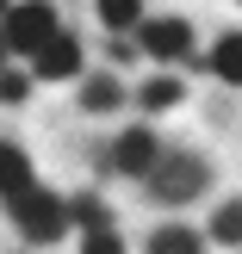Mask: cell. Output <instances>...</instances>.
I'll return each mask as SVG.
<instances>
[{
    "instance_id": "e0dca14e",
    "label": "cell",
    "mask_w": 242,
    "mask_h": 254,
    "mask_svg": "<svg viewBox=\"0 0 242 254\" xmlns=\"http://www.w3.org/2000/svg\"><path fill=\"white\" fill-rule=\"evenodd\" d=\"M0 68H6V37H0Z\"/></svg>"
},
{
    "instance_id": "7a4b0ae2",
    "label": "cell",
    "mask_w": 242,
    "mask_h": 254,
    "mask_svg": "<svg viewBox=\"0 0 242 254\" xmlns=\"http://www.w3.org/2000/svg\"><path fill=\"white\" fill-rule=\"evenodd\" d=\"M143 186H149V198L156 205H186V198H199L211 186V168H205V155H186V149H161L156 155V168L143 174Z\"/></svg>"
},
{
    "instance_id": "5b68a950",
    "label": "cell",
    "mask_w": 242,
    "mask_h": 254,
    "mask_svg": "<svg viewBox=\"0 0 242 254\" xmlns=\"http://www.w3.org/2000/svg\"><path fill=\"white\" fill-rule=\"evenodd\" d=\"M137 50L156 62H193V25L186 19H137Z\"/></svg>"
},
{
    "instance_id": "9c48e42d",
    "label": "cell",
    "mask_w": 242,
    "mask_h": 254,
    "mask_svg": "<svg viewBox=\"0 0 242 254\" xmlns=\"http://www.w3.org/2000/svg\"><path fill=\"white\" fill-rule=\"evenodd\" d=\"M37 174H31V155H25L19 143H0V198H12V192H25Z\"/></svg>"
},
{
    "instance_id": "6da1fadb",
    "label": "cell",
    "mask_w": 242,
    "mask_h": 254,
    "mask_svg": "<svg viewBox=\"0 0 242 254\" xmlns=\"http://www.w3.org/2000/svg\"><path fill=\"white\" fill-rule=\"evenodd\" d=\"M6 217H12V230H19L25 242H37V248H50V242L69 236V205H62L56 192H44L37 180L6 198Z\"/></svg>"
},
{
    "instance_id": "ba28073f",
    "label": "cell",
    "mask_w": 242,
    "mask_h": 254,
    "mask_svg": "<svg viewBox=\"0 0 242 254\" xmlns=\"http://www.w3.org/2000/svg\"><path fill=\"white\" fill-rule=\"evenodd\" d=\"M199 68H211L218 81H230V87H242V31H224L218 44H211V56L199 62Z\"/></svg>"
},
{
    "instance_id": "8fae6325",
    "label": "cell",
    "mask_w": 242,
    "mask_h": 254,
    "mask_svg": "<svg viewBox=\"0 0 242 254\" xmlns=\"http://www.w3.org/2000/svg\"><path fill=\"white\" fill-rule=\"evenodd\" d=\"M180 93H186L180 74H149V81L137 87V106L143 112H168V106H180Z\"/></svg>"
},
{
    "instance_id": "8992f818",
    "label": "cell",
    "mask_w": 242,
    "mask_h": 254,
    "mask_svg": "<svg viewBox=\"0 0 242 254\" xmlns=\"http://www.w3.org/2000/svg\"><path fill=\"white\" fill-rule=\"evenodd\" d=\"M25 62H31V81H75V74H81V44H75L69 31H56L44 50H31Z\"/></svg>"
},
{
    "instance_id": "3957f363",
    "label": "cell",
    "mask_w": 242,
    "mask_h": 254,
    "mask_svg": "<svg viewBox=\"0 0 242 254\" xmlns=\"http://www.w3.org/2000/svg\"><path fill=\"white\" fill-rule=\"evenodd\" d=\"M56 31H62V19H56V6H50V0H12L6 19H0L6 56H31V50H44Z\"/></svg>"
},
{
    "instance_id": "ac0fdd59",
    "label": "cell",
    "mask_w": 242,
    "mask_h": 254,
    "mask_svg": "<svg viewBox=\"0 0 242 254\" xmlns=\"http://www.w3.org/2000/svg\"><path fill=\"white\" fill-rule=\"evenodd\" d=\"M6 6H12V0H0V19H6Z\"/></svg>"
},
{
    "instance_id": "9a60e30c",
    "label": "cell",
    "mask_w": 242,
    "mask_h": 254,
    "mask_svg": "<svg viewBox=\"0 0 242 254\" xmlns=\"http://www.w3.org/2000/svg\"><path fill=\"white\" fill-rule=\"evenodd\" d=\"M81 254H124V242L112 230H81Z\"/></svg>"
},
{
    "instance_id": "4fadbf2b",
    "label": "cell",
    "mask_w": 242,
    "mask_h": 254,
    "mask_svg": "<svg viewBox=\"0 0 242 254\" xmlns=\"http://www.w3.org/2000/svg\"><path fill=\"white\" fill-rule=\"evenodd\" d=\"M99 19H106V31H137V19H143V0H93Z\"/></svg>"
},
{
    "instance_id": "7c38bea8",
    "label": "cell",
    "mask_w": 242,
    "mask_h": 254,
    "mask_svg": "<svg viewBox=\"0 0 242 254\" xmlns=\"http://www.w3.org/2000/svg\"><path fill=\"white\" fill-rule=\"evenodd\" d=\"M62 205H69V223H81V230H112V205L99 192H75Z\"/></svg>"
},
{
    "instance_id": "52a82bcc",
    "label": "cell",
    "mask_w": 242,
    "mask_h": 254,
    "mask_svg": "<svg viewBox=\"0 0 242 254\" xmlns=\"http://www.w3.org/2000/svg\"><path fill=\"white\" fill-rule=\"evenodd\" d=\"M118 106H124L118 74L99 68V74H87V81H81V112H87V118H106V112H118Z\"/></svg>"
},
{
    "instance_id": "2e32d148",
    "label": "cell",
    "mask_w": 242,
    "mask_h": 254,
    "mask_svg": "<svg viewBox=\"0 0 242 254\" xmlns=\"http://www.w3.org/2000/svg\"><path fill=\"white\" fill-rule=\"evenodd\" d=\"M25 93H31V74H19V68H0V99H6V106H19Z\"/></svg>"
},
{
    "instance_id": "30bf717a",
    "label": "cell",
    "mask_w": 242,
    "mask_h": 254,
    "mask_svg": "<svg viewBox=\"0 0 242 254\" xmlns=\"http://www.w3.org/2000/svg\"><path fill=\"white\" fill-rule=\"evenodd\" d=\"M149 254H205V236L186 223H161V230H149Z\"/></svg>"
},
{
    "instance_id": "277c9868",
    "label": "cell",
    "mask_w": 242,
    "mask_h": 254,
    "mask_svg": "<svg viewBox=\"0 0 242 254\" xmlns=\"http://www.w3.org/2000/svg\"><path fill=\"white\" fill-rule=\"evenodd\" d=\"M156 155H161V143H156L149 124H124V130L106 143V168L124 174V180H143V174L156 168Z\"/></svg>"
},
{
    "instance_id": "5bb4252c",
    "label": "cell",
    "mask_w": 242,
    "mask_h": 254,
    "mask_svg": "<svg viewBox=\"0 0 242 254\" xmlns=\"http://www.w3.org/2000/svg\"><path fill=\"white\" fill-rule=\"evenodd\" d=\"M211 236L218 242H242V198H230V205H218V217H211Z\"/></svg>"
}]
</instances>
